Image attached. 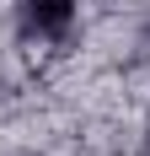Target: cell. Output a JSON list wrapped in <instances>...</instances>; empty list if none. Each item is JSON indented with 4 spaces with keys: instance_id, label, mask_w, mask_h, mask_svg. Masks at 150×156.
Instances as JSON below:
<instances>
[{
    "instance_id": "6da1fadb",
    "label": "cell",
    "mask_w": 150,
    "mask_h": 156,
    "mask_svg": "<svg viewBox=\"0 0 150 156\" xmlns=\"http://www.w3.org/2000/svg\"><path fill=\"white\" fill-rule=\"evenodd\" d=\"M22 27L38 32V38H59V32L70 27V0H27Z\"/></svg>"
}]
</instances>
